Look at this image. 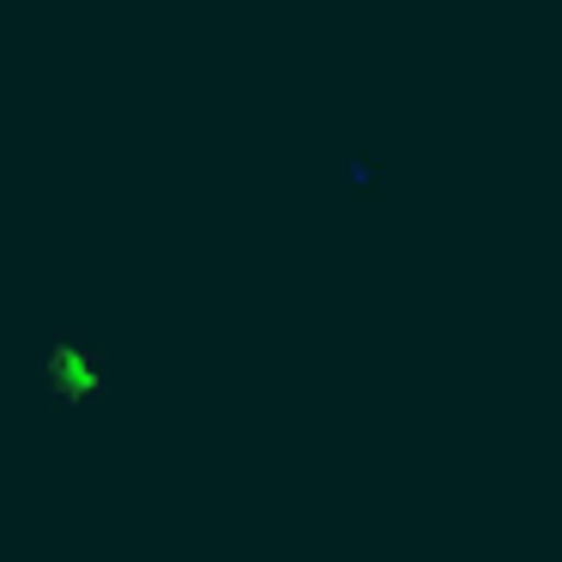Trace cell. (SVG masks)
<instances>
[{"mask_svg":"<svg viewBox=\"0 0 562 562\" xmlns=\"http://www.w3.org/2000/svg\"><path fill=\"white\" fill-rule=\"evenodd\" d=\"M49 375H55V393H61V400H91V393H98V381H91L86 369H79V357H74V333H55Z\"/></svg>","mask_w":562,"mask_h":562,"instance_id":"1","label":"cell"}]
</instances>
